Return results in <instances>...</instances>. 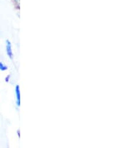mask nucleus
<instances>
[{
	"label": "nucleus",
	"mask_w": 134,
	"mask_h": 148,
	"mask_svg": "<svg viewBox=\"0 0 134 148\" xmlns=\"http://www.w3.org/2000/svg\"><path fill=\"white\" fill-rule=\"evenodd\" d=\"M6 53H7V56L9 58L12 59L13 58V51L12 47H11V43L9 40H6Z\"/></svg>",
	"instance_id": "1"
},
{
	"label": "nucleus",
	"mask_w": 134,
	"mask_h": 148,
	"mask_svg": "<svg viewBox=\"0 0 134 148\" xmlns=\"http://www.w3.org/2000/svg\"><path fill=\"white\" fill-rule=\"evenodd\" d=\"M15 91H16V106L19 107L20 106V89L19 85H16V86Z\"/></svg>",
	"instance_id": "2"
},
{
	"label": "nucleus",
	"mask_w": 134,
	"mask_h": 148,
	"mask_svg": "<svg viewBox=\"0 0 134 148\" xmlns=\"http://www.w3.org/2000/svg\"><path fill=\"white\" fill-rule=\"evenodd\" d=\"M7 69V67L6 66L5 64H4L2 62H0V71H6Z\"/></svg>",
	"instance_id": "3"
}]
</instances>
